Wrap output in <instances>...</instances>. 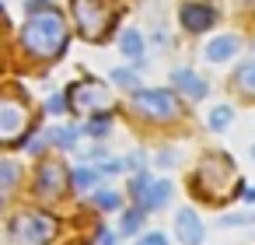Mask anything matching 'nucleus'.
Listing matches in <instances>:
<instances>
[{
	"label": "nucleus",
	"instance_id": "nucleus-12",
	"mask_svg": "<svg viewBox=\"0 0 255 245\" xmlns=\"http://www.w3.org/2000/svg\"><path fill=\"white\" fill-rule=\"evenodd\" d=\"M238 49H241V39H238V35H220V39H213V42L206 46L203 56H206L210 63H224V60H231Z\"/></svg>",
	"mask_w": 255,
	"mask_h": 245
},
{
	"label": "nucleus",
	"instance_id": "nucleus-29",
	"mask_svg": "<svg viewBox=\"0 0 255 245\" xmlns=\"http://www.w3.org/2000/svg\"><path fill=\"white\" fill-rule=\"evenodd\" d=\"M98 242H102V245H119V231L102 228V231H98Z\"/></svg>",
	"mask_w": 255,
	"mask_h": 245
},
{
	"label": "nucleus",
	"instance_id": "nucleus-19",
	"mask_svg": "<svg viewBox=\"0 0 255 245\" xmlns=\"http://www.w3.org/2000/svg\"><path fill=\"white\" fill-rule=\"evenodd\" d=\"M231 119H234V109H231V105H217V109L210 112V130H213V133H224V130L231 126Z\"/></svg>",
	"mask_w": 255,
	"mask_h": 245
},
{
	"label": "nucleus",
	"instance_id": "nucleus-1",
	"mask_svg": "<svg viewBox=\"0 0 255 245\" xmlns=\"http://www.w3.org/2000/svg\"><path fill=\"white\" fill-rule=\"evenodd\" d=\"M67 39H70V35H67V21H63L60 11H53V7L32 11L28 21H25V28H21L25 49H28L32 56H39V60L60 56V53L67 49Z\"/></svg>",
	"mask_w": 255,
	"mask_h": 245
},
{
	"label": "nucleus",
	"instance_id": "nucleus-15",
	"mask_svg": "<svg viewBox=\"0 0 255 245\" xmlns=\"http://www.w3.org/2000/svg\"><path fill=\"white\" fill-rule=\"evenodd\" d=\"M171 200V182L168 179H154V186H150V193H147V200L140 203L143 210H157V207H164Z\"/></svg>",
	"mask_w": 255,
	"mask_h": 245
},
{
	"label": "nucleus",
	"instance_id": "nucleus-33",
	"mask_svg": "<svg viewBox=\"0 0 255 245\" xmlns=\"http://www.w3.org/2000/svg\"><path fill=\"white\" fill-rule=\"evenodd\" d=\"M241 200L245 203H255V186H241Z\"/></svg>",
	"mask_w": 255,
	"mask_h": 245
},
{
	"label": "nucleus",
	"instance_id": "nucleus-23",
	"mask_svg": "<svg viewBox=\"0 0 255 245\" xmlns=\"http://www.w3.org/2000/svg\"><path fill=\"white\" fill-rule=\"evenodd\" d=\"M255 221V214H227V217H220L217 224L220 228H241V224H252Z\"/></svg>",
	"mask_w": 255,
	"mask_h": 245
},
{
	"label": "nucleus",
	"instance_id": "nucleus-9",
	"mask_svg": "<svg viewBox=\"0 0 255 245\" xmlns=\"http://www.w3.org/2000/svg\"><path fill=\"white\" fill-rule=\"evenodd\" d=\"M175 235L182 238V245H199V242H203L206 228H203V221H199V214H196L192 207H182V210L175 214Z\"/></svg>",
	"mask_w": 255,
	"mask_h": 245
},
{
	"label": "nucleus",
	"instance_id": "nucleus-7",
	"mask_svg": "<svg viewBox=\"0 0 255 245\" xmlns=\"http://www.w3.org/2000/svg\"><path fill=\"white\" fill-rule=\"evenodd\" d=\"M21 133H28V105L14 102V98H4L0 102V140L7 147L21 140Z\"/></svg>",
	"mask_w": 255,
	"mask_h": 245
},
{
	"label": "nucleus",
	"instance_id": "nucleus-31",
	"mask_svg": "<svg viewBox=\"0 0 255 245\" xmlns=\"http://www.w3.org/2000/svg\"><path fill=\"white\" fill-rule=\"evenodd\" d=\"M175 158H178L175 151H161V154H157V165H161V168H171V165H175Z\"/></svg>",
	"mask_w": 255,
	"mask_h": 245
},
{
	"label": "nucleus",
	"instance_id": "nucleus-35",
	"mask_svg": "<svg viewBox=\"0 0 255 245\" xmlns=\"http://www.w3.org/2000/svg\"><path fill=\"white\" fill-rule=\"evenodd\" d=\"M39 4H46V0H39Z\"/></svg>",
	"mask_w": 255,
	"mask_h": 245
},
{
	"label": "nucleus",
	"instance_id": "nucleus-3",
	"mask_svg": "<svg viewBox=\"0 0 255 245\" xmlns=\"http://www.w3.org/2000/svg\"><path fill=\"white\" fill-rule=\"evenodd\" d=\"M74 18H77V28L88 42H105L112 25H116L109 0H74Z\"/></svg>",
	"mask_w": 255,
	"mask_h": 245
},
{
	"label": "nucleus",
	"instance_id": "nucleus-18",
	"mask_svg": "<svg viewBox=\"0 0 255 245\" xmlns=\"http://www.w3.org/2000/svg\"><path fill=\"white\" fill-rule=\"evenodd\" d=\"M112 84H116V88H126V91H143V88H140V74L129 70V67H116V70H112Z\"/></svg>",
	"mask_w": 255,
	"mask_h": 245
},
{
	"label": "nucleus",
	"instance_id": "nucleus-6",
	"mask_svg": "<svg viewBox=\"0 0 255 245\" xmlns=\"http://www.w3.org/2000/svg\"><path fill=\"white\" fill-rule=\"evenodd\" d=\"M133 105L147 119H175L178 116V98L168 88H143V91H136Z\"/></svg>",
	"mask_w": 255,
	"mask_h": 245
},
{
	"label": "nucleus",
	"instance_id": "nucleus-26",
	"mask_svg": "<svg viewBox=\"0 0 255 245\" xmlns=\"http://www.w3.org/2000/svg\"><path fill=\"white\" fill-rule=\"evenodd\" d=\"M123 168H126V161H119V158H105V161L98 165L102 175H116V172H123Z\"/></svg>",
	"mask_w": 255,
	"mask_h": 245
},
{
	"label": "nucleus",
	"instance_id": "nucleus-16",
	"mask_svg": "<svg viewBox=\"0 0 255 245\" xmlns=\"http://www.w3.org/2000/svg\"><path fill=\"white\" fill-rule=\"evenodd\" d=\"M98 179H102V172H98V168H88V165H81V168H74V172H70V182H74V189H77V193L98 189Z\"/></svg>",
	"mask_w": 255,
	"mask_h": 245
},
{
	"label": "nucleus",
	"instance_id": "nucleus-32",
	"mask_svg": "<svg viewBox=\"0 0 255 245\" xmlns=\"http://www.w3.org/2000/svg\"><path fill=\"white\" fill-rule=\"evenodd\" d=\"M42 147H46V137H35V140H28V151H32V154H39Z\"/></svg>",
	"mask_w": 255,
	"mask_h": 245
},
{
	"label": "nucleus",
	"instance_id": "nucleus-24",
	"mask_svg": "<svg viewBox=\"0 0 255 245\" xmlns=\"http://www.w3.org/2000/svg\"><path fill=\"white\" fill-rule=\"evenodd\" d=\"M84 130H88L91 137H105V133H109V119H105V116H95V119H88Z\"/></svg>",
	"mask_w": 255,
	"mask_h": 245
},
{
	"label": "nucleus",
	"instance_id": "nucleus-13",
	"mask_svg": "<svg viewBox=\"0 0 255 245\" xmlns=\"http://www.w3.org/2000/svg\"><path fill=\"white\" fill-rule=\"evenodd\" d=\"M143 35H140V28H126L123 35H119V53L123 56H129V60H143Z\"/></svg>",
	"mask_w": 255,
	"mask_h": 245
},
{
	"label": "nucleus",
	"instance_id": "nucleus-34",
	"mask_svg": "<svg viewBox=\"0 0 255 245\" xmlns=\"http://www.w3.org/2000/svg\"><path fill=\"white\" fill-rule=\"evenodd\" d=\"M252 161H255V144H252Z\"/></svg>",
	"mask_w": 255,
	"mask_h": 245
},
{
	"label": "nucleus",
	"instance_id": "nucleus-5",
	"mask_svg": "<svg viewBox=\"0 0 255 245\" xmlns=\"http://www.w3.org/2000/svg\"><path fill=\"white\" fill-rule=\"evenodd\" d=\"M67 98H70V105H77L81 112H109L112 109V91H109V84L105 81H98V77H84V81H77V84H70V91H67Z\"/></svg>",
	"mask_w": 255,
	"mask_h": 245
},
{
	"label": "nucleus",
	"instance_id": "nucleus-2",
	"mask_svg": "<svg viewBox=\"0 0 255 245\" xmlns=\"http://www.w3.org/2000/svg\"><path fill=\"white\" fill-rule=\"evenodd\" d=\"M7 235H11L14 245H46L56 235V217L46 214V210H21V214L11 217Z\"/></svg>",
	"mask_w": 255,
	"mask_h": 245
},
{
	"label": "nucleus",
	"instance_id": "nucleus-8",
	"mask_svg": "<svg viewBox=\"0 0 255 245\" xmlns=\"http://www.w3.org/2000/svg\"><path fill=\"white\" fill-rule=\"evenodd\" d=\"M67 182V168L60 161H42L39 172H35V193L39 196H56Z\"/></svg>",
	"mask_w": 255,
	"mask_h": 245
},
{
	"label": "nucleus",
	"instance_id": "nucleus-21",
	"mask_svg": "<svg viewBox=\"0 0 255 245\" xmlns=\"http://www.w3.org/2000/svg\"><path fill=\"white\" fill-rule=\"evenodd\" d=\"M49 140H53L60 151H70V147L77 144V130H74V126H60L56 133H49Z\"/></svg>",
	"mask_w": 255,
	"mask_h": 245
},
{
	"label": "nucleus",
	"instance_id": "nucleus-10",
	"mask_svg": "<svg viewBox=\"0 0 255 245\" xmlns=\"http://www.w3.org/2000/svg\"><path fill=\"white\" fill-rule=\"evenodd\" d=\"M213 21H217V11L210 4H185L182 7V25L189 32H210Z\"/></svg>",
	"mask_w": 255,
	"mask_h": 245
},
{
	"label": "nucleus",
	"instance_id": "nucleus-14",
	"mask_svg": "<svg viewBox=\"0 0 255 245\" xmlns=\"http://www.w3.org/2000/svg\"><path fill=\"white\" fill-rule=\"evenodd\" d=\"M234 81H238V88H241L245 95H255V46H252V49H248V56L241 60V67H238Z\"/></svg>",
	"mask_w": 255,
	"mask_h": 245
},
{
	"label": "nucleus",
	"instance_id": "nucleus-27",
	"mask_svg": "<svg viewBox=\"0 0 255 245\" xmlns=\"http://www.w3.org/2000/svg\"><path fill=\"white\" fill-rule=\"evenodd\" d=\"M63 109H67V95H53V98L46 102V112H49V116H60Z\"/></svg>",
	"mask_w": 255,
	"mask_h": 245
},
{
	"label": "nucleus",
	"instance_id": "nucleus-25",
	"mask_svg": "<svg viewBox=\"0 0 255 245\" xmlns=\"http://www.w3.org/2000/svg\"><path fill=\"white\" fill-rule=\"evenodd\" d=\"M0 172H4V196H7V193H11V186H14L18 168H14V161H4V165H0Z\"/></svg>",
	"mask_w": 255,
	"mask_h": 245
},
{
	"label": "nucleus",
	"instance_id": "nucleus-28",
	"mask_svg": "<svg viewBox=\"0 0 255 245\" xmlns=\"http://www.w3.org/2000/svg\"><path fill=\"white\" fill-rule=\"evenodd\" d=\"M136 245H168V235H161V231H154V235H140Z\"/></svg>",
	"mask_w": 255,
	"mask_h": 245
},
{
	"label": "nucleus",
	"instance_id": "nucleus-30",
	"mask_svg": "<svg viewBox=\"0 0 255 245\" xmlns=\"http://www.w3.org/2000/svg\"><path fill=\"white\" fill-rule=\"evenodd\" d=\"M143 161H147V158H143V151H133V154L126 158V168H143Z\"/></svg>",
	"mask_w": 255,
	"mask_h": 245
},
{
	"label": "nucleus",
	"instance_id": "nucleus-20",
	"mask_svg": "<svg viewBox=\"0 0 255 245\" xmlns=\"http://www.w3.org/2000/svg\"><path fill=\"white\" fill-rule=\"evenodd\" d=\"M150 186H154V179L147 175V172H140V175H133V182H129V193H133V200H136V207L147 200V193H150Z\"/></svg>",
	"mask_w": 255,
	"mask_h": 245
},
{
	"label": "nucleus",
	"instance_id": "nucleus-4",
	"mask_svg": "<svg viewBox=\"0 0 255 245\" xmlns=\"http://www.w3.org/2000/svg\"><path fill=\"white\" fill-rule=\"evenodd\" d=\"M227 182H238L234 165H231L227 154H210V158H203V165L192 172V189H203V196H210V200H217V196L227 189Z\"/></svg>",
	"mask_w": 255,
	"mask_h": 245
},
{
	"label": "nucleus",
	"instance_id": "nucleus-17",
	"mask_svg": "<svg viewBox=\"0 0 255 245\" xmlns=\"http://www.w3.org/2000/svg\"><path fill=\"white\" fill-rule=\"evenodd\" d=\"M143 221H147V210H143V207L126 210V214H123V221H119V235H140Z\"/></svg>",
	"mask_w": 255,
	"mask_h": 245
},
{
	"label": "nucleus",
	"instance_id": "nucleus-22",
	"mask_svg": "<svg viewBox=\"0 0 255 245\" xmlns=\"http://www.w3.org/2000/svg\"><path fill=\"white\" fill-rule=\"evenodd\" d=\"M95 203H98L102 210H119V207H123V196H119L116 189H95Z\"/></svg>",
	"mask_w": 255,
	"mask_h": 245
},
{
	"label": "nucleus",
	"instance_id": "nucleus-11",
	"mask_svg": "<svg viewBox=\"0 0 255 245\" xmlns=\"http://www.w3.org/2000/svg\"><path fill=\"white\" fill-rule=\"evenodd\" d=\"M171 84L185 95V98H206V81L199 77V74H192V70H175L171 74Z\"/></svg>",
	"mask_w": 255,
	"mask_h": 245
}]
</instances>
